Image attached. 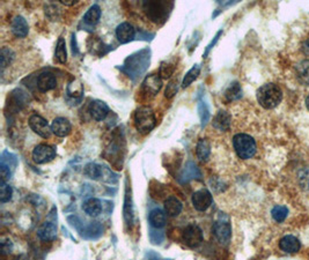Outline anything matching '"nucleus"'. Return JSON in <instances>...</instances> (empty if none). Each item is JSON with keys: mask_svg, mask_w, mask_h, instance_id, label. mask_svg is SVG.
Instances as JSON below:
<instances>
[{"mask_svg": "<svg viewBox=\"0 0 309 260\" xmlns=\"http://www.w3.org/2000/svg\"><path fill=\"white\" fill-rule=\"evenodd\" d=\"M283 99L280 87L274 83H266L257 90V101L265 109H273Z\"/></svg>", "mask_w": 309, "mask_h": 260, "instance_id": "f257e3e1", "label": "nucleus"}, {"mask_svg": "<svg viewBox=\"0 0 309 260\" xmlns=\"http://www.w3.org/2000/svg\"><path fill=\"white\" fill-rule=\"evenodd\" d=\"M233 146H234L236 154L242 159L252 158L257 151L256 141L253 140L252 137L245 133H239L234 135V138H233Z\"/></svg>", "mask_w": 309, "mask_h": 260, "instance_id": "f03ea898", "label": "nucleus"}, {"mask_svg": "<svg viewBox=\"0 0 309 260\" xmlns=\"http://www.w3.org/2000/svg\"><path fill=\"white\" fill-rule=\"evenodd\" d=\"M156 125L155 113L149 106L138 107L134 113V126L141 134H147Z\"/></svg>", "mask_w": 309, "mask_h": 260, "instance_id": "7ed1b4c3", "label": "nucleus"}, {"mask_svg": "<svg viewBox=\"0 0 309 260\" xmlns=\"http://www.w3.org/2000/svg\"><path fill=\"white\" fill-rule=\"evenodd\" d=\"M182 239L186 246L194 249L203 242V231L197 224H189L184 228Z\"/></svg>", "mask_w": 309, "mask_h": 260, "instance_id": "20e7f679", "label": "nucleus"}, {"mask_svg": "<svg viewBox=\"0 0 309 260\" xmlns=\"http://www.w3.org/2000/svg\"><path fill=\"white\" fill-rule=\"evenodd\" d=\"M56 157V149L50 145H37L33 151V159L37 164H44Z\"/></svg>", "mask_w": 309, "mask_h": 260, "instance_id": "39448f33", "label": "nucleus"}, {"mask_svg": "<svg viewBox=\"0 0 309 260\" xmlns=\"http://www.w3.org/2000/svg\"><path fill=\"white\" fill-rule=\"evenodd\" d=\"M29 126L35 133L40 137L47 139L50 137L51 127L49 126V123L40 114H31L29 118Z\"/></svg>", "mask_w": 309, "mask_h": 260, "instance_id": "423d86ee", "label": "nucleus"}, {"mask_svg": "<svg viewBox=\"0 0 309 260\" xmlns=\"http://www.w3.org/2000/svg\"><path fill=\"white\" fill-rule=\"evenodd\" d=\"M212 194L207 190H199L192 194V205L198 211H205L212 205Z\"/></svg>", "mask_w": 309, "mask_h": 260, "instance_id": "0eeeda50", "label": "nucleus"}, {"mask_svg": "<svg viewBox=\"0 0 309 260\" xmlns=\"http://www.w3.org/2000/svg\"><path fill=\"white\" fill-rule=\"evenodd\" d=\"M213 234L219 243H221V244H227V243L231 241L232 236V228L229 222L225 221L215 222L213 225Z\"/></svg>", "mask_w": 309, "mask_h": 260, "instance_id": "6e6552de", "label": "nucleus"}, {"mask_svg": "<svg viewBox=\"0 0 309 260\" xmlns=\"http://www.w3.org/2000/svg\"><path fill=\"white\" fill-rule=\"evenodd\" d=\"M51 131L55 135H57L59 138L67 137L72 131V125L69 123L68 119H66L64 117H58L52 121L51 124Z\"/></svg>", "mask_w": 309, "mask_h": 260, "instance_id": "1a4fd4ad", "label": "nucleus"}, {"mask_svg": "<svg viewBox=\"0 0 309 260\" xmlns=\"http://www.w3.org/2000/svg\"><path fill=\"white\" fill-rule=\"evenodd\" d=\"M162 88V79L158 74H149L142 82V90L148 95L154 96Z\"/></svg>", "mask_w": 309, "mask_h": 260, "instance_id": "9d476101", "label": "nucleus"}, {"mask_svg": "<svg viewBox=\"0 0 309 260\" xmlns=\"http://www.w3.org/2000/svg\"><path fill=\"white\" fill-rule=\"evenodd\" d=\"M135 36V29L131 23L123 22L117 27L116 29V37L120 41V43L125 44L132 41Z\"/></svg>", "mask_w": 309, "mask_h": 260, "instance_id": "9b49d317", "label": "nucleus"}, {"mask_svg": "<svg viewBox=\"0 0 309 260\" xmlns=\"http://www.w3.org/2000/svg\"><path fill=\"white\" fill-rule=\"evenodd\" d=\"M57 86V79L50 72H44L38 75L37 78V88L42 93H47L49 90H52Z\"/></svg>", "mask_w": 309, "mask_h": 260, "instance_id": "f8f14e48", "label": "nucleus"}, {"mask_svg": "<svg viewBox=\"0 0 309 260\" xmlns=\"http://www.w3.org/2000/svg\"><path fill=\"white\" fill-rule=\"evenodd\" d=\"M89 113L93 119L101 121L108 116V113H109V107H108L107 104L102 102V101L99 100L93 101L89 105Z\"/></svg>", "mask_w": 309, "mask_h": 260, "instance_id": "ddd939ff", "label": "nucleus"}, {"mask_svg": "<svg viewBox=\"0 0 309 260\" xmlns=\"http://www.w3.org/2000/svg\"><path fill=\"white\" fill-rule=\"evenodd\" d=\"M10 30H12V33L15 37H19V38L26 37L28 33H29V26H28L27 20L20 15L15 16L12 21Z\"/></svg>", "mask_w": 309, "mask_h": 260, "instance_id": "4468645a", "label": "nucleus"}, {"mask_svg": "<svg viewBox=\"0 0 309 260\" xmlns=\"http://www.w3.org/2000/svg\"><path fill=\"white\" fill-rule=\"evenodd\" d=\"M279 248L281 251L286 253H295L300 250V242L295 236L287 235L280 239Z\"/></svg>", "mask_w": 309, "mask_h": 260, "instance_id": "2eb2a0df", "label": "nucleus"}, {"mask_svg": "<svg viewBox=\"0 0 309 260\" xmlns=\"http://www.w3.org/2000/svg\"><path fill=\"white\" fill-rule=\"evenodd\" d=\"M37 236L38 238L42 239V241H54L57 236V228L54 223L51 222H44L43 224L38 228L37 230Z\"/></svg>", "mask_w": 309, "mask_h": 260, "instance_id": "dca6fc26", "label": "nucleus"}, {"mask_svg": "<svg viewBox=\"0 0 309 260\" xmlns=\"http://www.w3.org/2000/svg\"><path fill=\"white\" fill-rule=\"evenodd\" d=\"M232 117L227 111L220 110L213 118V126L219 131H227L231 127Z\"/></svg>", "mask_w": 309, "mask_h": 260, "instance_id": "f3484780", "label": "nucleus"}, {"mask_svg": "<svg viewBox=\"0 0 309 260\" xmlns=\"http://www.w3.org/2000/svg\"><path fill=\"white\" fill-rule=\"evenodd\" d=\"M183 209V205L176 197H169L165 201V211L170 217L177 216Z\"/></svg>", "mask_w": 309, "mask_h": 260, "instance_id": "a211bd4d", "label": "nucleus"}, {"mask_svg": "<svg viewBox=\"0 0 309 260\" xmlns=\"http://www.w3.org/2000/svg\"><path fill=\"white\" fill-rule=\"evenodd\" d=\"M82 208L87 215L93 217L100 215L101 211H102V205H101V201L99 199H96V198H90V199L86 200L85 203H83Z\"/></svg>", "mask_w": 309, "mask_h": 260, "instance_id": "6ab92c4d", "label": "nucleus"}, {"mask_svg": "<svg viewBox=\"0 0 309 260\" xmlns=\"http://www.w3.org/2000/svg\"><path fill=\"white\" fill-rule=\"evenodd\" d=\"M299 82L304 86H309V60H302L295 67Z\"/></svg>", "mask_w": 309, "mask_h": 260, "instance_id": "aec40b11", "label": "nucleus"}, {"mask_svg": "<svg viewBox=\"0 0 309 260\" xmlns=\"http://www.w3.org/2000/svg\"><path fill=\"white\" fill-rule=\"evenodd\" d=\"M196 154L200 161H206L208 158L211 154V145L207 139H199L196 146Z\"/></svg>", "mask_w": 309, "mask_h": 260, "instance_id": "412c9836", "label": "nucleus"}, {"mask_svg": "<svg viewBox=\"0 0 309 260\" xmlns=\"http://www.w3.org/2000/svg\"><path fill=\"white\" fill-rule=\"evenodd\" d=\"M148 220L152 227L158 228V229L162 228V227H165V224H166V214L163 213L161 209L156 208V209H153L151 213H149Z\"/></svg>", "mask_w": 309, "mask_h": 260, "instance_id": "4be33fe9", "label": "nucleus"}, {"mask_svg": "<svg viewBox=\"0 0 309 260\" xmlns=\"http://www.w3.org/2000/svg\"><path fill=\"white\" fill-rule=\"evenodd\" d=\"M101 17V8L99 5H93L90 8L87 10V13L83 15V21L87 24H90V26H94L99 22Z\"/></svg>", "mask_w": 309, "mask_h": 260, "instance_id": "5701e85b", "label": "nucleus"}, {"mask_svg": "<svg viewBox=\"0 0 309 260\" xmlns=\"http://www.w3.org/2000/svg\"><path fill=\"white\" fill-rule=\"evenodd\" d=\"M55 58L57 59V61L61 62V64H65V62L67 61V51H66V43H65V40L62 37L58 38L57 45H56Z\"/></svg>", "mask_w": 309, "mask_h": 260, "instance_id": "b1692460", "label": "nucleus"}, {"mask_svg": "<svg viewBox=\"0 0 309 260\" xmlns=\"http://www.w3.org/2000/svg\"><path fill=\"white\" fill-rule=\"evenodd\" d=\"M200 73V66L199 65H194L191 67L185 75H184V79L182 81V88H187L191 83H192L194 80L198 78Z\"/></svg>", "mask_w": 309, "mask_h": 260, "instance_id": "393cba45", "label": "nucleus"}, {"mask_svg": "<svg viewBox=\"0 0 309 260\" xmlns=\"http://www.w3.org/2000/svg\"><path fill=\"white\" fill-rule=\"evenodd\" d=\"M241 96H242V90H241V87H240L238 82L232 83V85L228 87V89L226 90V93H225V97L228 101L239 100Z\"/></svg>", "mask_w": 309, "mask_h": 260, "instance_id": "a878e982", "label": "nucleus"}, {"mask_svg": "<svg viewBox=\"0 0 309 260\" xmlns=\"http://www.w3.org/2000/svg\"><path fill=\"white\" fill-rule=\"evenodd\" d=\"M288 214V208L285 206H281V205H278V206H274L271 210V215L274 218V221L277 222H283L285 218L287 217Z\"/></svg>", "mask_w": 309, "mask_h": 260, "instance_id": "bb28decb", "label": "nucleus"}, {"mask_svg": "<svg viewBox=\"0 0 309 260\" xmlns=\"http://www.w3.org/2000/svg\"><path fill=\"white\" fill-rule=\"evenodd\" d=\"M13 58H14V53L9 48L5 47V48L1 49V53H0V60H1L2 72L5 71V68L7 67V66H9V64L13 60Z\"/></svg>", "mask_w": 309, "mask_h": 260, "instance_id": "cd10ccee", "label": "nucleus"}, {"mask_svg": "<svg viewBox=\"0 0 309 260\" xmlns=\"http://www.w3.org/2000/svg\"><path fill=\"white\" fill-rule=\"evenodd\" d=\"M298 182L302 190L309 191V165L300 170L298 175Z\"/></svg>", "mask_w": 309, "mask_h": 260, "instance_id": "c85d7f7f", "label": "nucleus"}, {"mask_svg": "<svg viewBox=\"0 0 309 260\" xmlns=\"http://www.w3.org/2000/svg\"><path fill=\"white\" fill-rule=\"evenodd\" d=\"M13 190L8 184H6V182H0V201L1 203H7V201L10 200L12 198Z\"/></svg>", "mask_w": 309, "mask_h": 260, "instance_id": "c756f323", "label": "nucleus"}, {"mask_svg": "<svg viewBox=\"0 0 309 260\" xmlns=\"http://www.w3.org/2000/svg\"><path fill=\"white\" fill-rule=\"evenodd\" d=\"M85 173H86V176L89 177V178L97 179L101 175V170L96 164H94V163H89V164L86 165Z\"/></svg>", "mask_w": 309, "mask_h": 260, "instance_id": "7c9ffc66", "label": "nucleus"}, {"mask_svg": "<svg viewBox=\"0 0 309 260\" xmlns=\"http://www.w3.org/2000/svg\"><path fill=\"white\" fill-rule=\"evenodd\" d=\"M174 69H175V66L170 62H163L161 65V68H160V74H161L162 79H169L170 76L173 75Z\"/></svg>", "mask_w": 309, "mask_h": 260, "instance_id": "2f4dec72", "label": "nucleus"}, {"mask_svg": "<svg viewBox=\"0 0 309 260\" xmlns=\"http://www.w3.org/2000/svg\"><path fill=\"white\" fill-rule=\"evenodd\" d=\"M177 85H179V82H177V79L172 80V81H170L168 85H167V88H166V92H165V96L167 97V99H172L173 96L176 95L177 89H179Z\"/></svg>", "mask_w": 309, "mask_h": 260, "instance_id": "473e14b6", "label": "nucleus"}, {"mask_svg": "<svg viewBox=\"0 0 309 260\" xmlns=\"http://www.w3.org/2000/svg\"><path fill=\"white\" fill-rule=\"evenodd\" d=\"M0 172H1V180L2 182H6L7 179H9V177H10L9 169L7 168L5 164H2V163H1V168H0Z\"/></svg>", "mask_w": 309, "mask_h": 260, "instance_id": "72a5a7b5", "label": "nucleus"}, {"mask_svg": "<svg viewBox=\"0 0 309 260\" xmlns=\"http://www.w3.org/2000/svg\"><path fill=\"white\" fill-rule=\"evenodd\" d=\"M221 33H222V31H219V33L217 34V36H215V37H214V40H213V41H212V42H211V43L207 45V49H206V51H205V53H204V57H206V55H207V53H208V52H210V50H211V49H212V47H213V45H214L215 43H217V42H218V40H219V37H220V35H221Z\"/></svg>", "mask_w": 309, "mask_h": 260, "instance_id": "f704fd0d", "label": "nucleus"}, {"mask_svg": "<svg viewBox=\"0 0 309 260\" xmlns=\"http://www.w3.org/2000/svg\"><path fill=\"white\" fill-rule=\"evenodd\" d=\"M301 50H302V52H304L306 55H309V40L305 41L304 43H302Z\"/></svg>", "mask_w": 309, "mask_h": 260, "instance_id": "c9c22d12", "label": "nucleus"}, {"mask_svg": "<svg viewBox=\"0 0 309 260\" xmlns=\"http://www.w3.org/2000/svg\"><path fill=\"white\" fill-rule=\"evenodd\" d=\"M76 1H73V0H61V3H62V5L65 6H72L74 5Z\"/></svg>", "mask_w": 309, "mask_h": 260, "instance_id": "e433bc0d", "label": "nucleus"}, {"mask_svg": "<svg viewBox=\"0 0 309 260\" xmlns=\"http://www.w3.org/2000/svg\"><path fill=\"white\" fill-rule=\"evenodd\" d=\"M306 105H307V107H308V110H309V96L307 97V100H306Z\"/></svg>", "mask_w": 309, "mask_h": 260, "instance_id": "4c0bfd02", "label": "nucleus"}]
</instances>
